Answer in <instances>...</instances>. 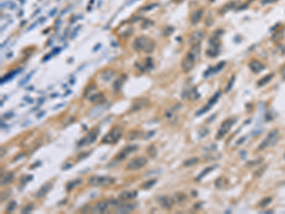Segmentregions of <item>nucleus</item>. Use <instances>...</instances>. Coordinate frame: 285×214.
<instances>
[{
  "mask_svg": "<svg viewBox=\"0 0 285 214\" xmlns=\"http://www.w3.org/2000/svg\"><path fill=\"white\" fill-rule=\"evenodd\" d=\"M147 153L149 154L150 157H152V158H154L156 155H157V150H156V148L154 147V146H150L149 148H147Z\"/></svg>",
  "mask_w": 285,
  "mask_h": 214,
  "instance_id": "34",
  "label": "nucleus"
},
{
  "mask_svg": "<svg viewBox=\"0 0 285 214\" xmlns=\"http://www.w3.org/2000/svg\"><path fill=\"white\" fill-rule=\"evenodd\" d=\"M71 166H72V165H71V164H66V165H64V166H63V168H62V169H63V170H64V169H69V168H71Z\"/></svg>",
  "mask_w": 285,
  "mask_h": 214,
  "instance_id": "51",
  "label": "nucleus"
},
{
  "mask_svg": "<svg viewBox=\"0 0 285 214\" xmlns=\"http://www.w3.org/2000/svg\"><path fill=\"white\" fill-rule=\"evenodd\" d=\"M41 164V163L40 162H37L36 163V164H34V165H32L31 166V169H32V168H35V166H39Z\"/></svg>",
  "mask_w": 285,
  "mask_h": 214,
  "instance_id": "60",
  "label": "nucleus"
},
{
  "mask_svg": "<svg viewBox=\"0 0 285 214\" xmlns=\"http://www.w3.org/2000/svg\"><path fill=\"white\" fill-rule=\"evenodd\" d=\"M215 168H216V166H209V168H206L205 169H203V170L200 173V175H199V176L197 177V180H200V179H201V178H203L207 173H209L210 171H212Z\"/></svg>",
  "mask_w": 285,
  "mask_h": 214,
  "instance_id": "30",
  "label": "nucleus"
},
{
  "mask_svg": "<svg viewBox=\"0 0 285 214\" xmlns=\"http://www.w3.org/2000/svg\"><path fill=\"white\" fill-rule=\"evenodd\" d=\"M147 67L148 68V69H152L153 68V62H152V59L151 58L147 59Z\"/></svg>",
  "mask_w": 285,
  "mask_h": 214,
  "instance_id": "42",
  "label": "nucleus"
},
{
  "mask_svg": "<svg viewBox=\"0 0 285 214\" xmlns=\"http://www.w3.org/2000/svg\"><path fill=\"white\" fill-rule=\"evenodd\" d=\"M204 34H205L204 31H196V32H194L191 35H190L189 43L191 44V45H195V44L201 43V41L203 40V38L204 37Z\"/></svg>",
  "mask_w": 285,
  "mask_h": 214,
  "instance_id": "13",
  "label": "nucleus"
},
{
  "mask_svg": "<svg viewBox=\"0 0 285 214\" xmlns=\"http://www.w3.org/2000/svg\"><path fill=\"white\" fill-rule=\"evenodd\" d=\"M44 115H45V111H42V112H40V113L37 115V118H41V117H43Z\"/></svg>",
  "mask_w": 285,
  "mask_h": 214,
  "instance_id": "58",
  "label": "nucleus"
},
{
  "mask_svg": "<svg viewBox=\"0 0 285 214\" xmlns=\"http://www.w3.org/2000/svg\"><path fill=\"white\" fill-rule=\"evenodd\" d=\"M61 52V48H55V49L52 52V54H56V53L58 54V52Z\"/></svg>",
  "mask_w": 285,
  "mask_h": 214,
  "instance_id": "47",
  "label": "nucleus"
},
{
  "mask_svg": "<svg viewBox=\"0 0 285 214\" xmlns=\"http://www.w3.org/2000/svg\"><path fill=\"white\" fill-rule=\"evenodd\" d=\"M207 132H208V130H207L206 129H201V131H200V135L201 136V137H203V136L205 135Z\"/></svg>",
  "mask_w": 285,
  "mask_h": 214,
  "instance_id": "45",
  "label": "nucleus"
},
{
  "mask_svg": "<svg viewBox=\"0 0 285 214\" xmlns=\"http://www.w3.org/2000/svg\"><path fill=\"white\" fill-rule=\"evenodd\" d=\"M136 206L134 204H126V205H121L117 207L116 212L117 213H129L135 209Z\"/></svg>",
  "mask_w": 285,
  "mask_h": 214,
  "instance_id": "16",
  "label": "nucleus"
},
{
  "mask_svg": "<svg viewBox=\"0 0 285 214\" xmlns=\"http://www.w3.org/2000/svg\"><path fill=\"white\" fill-rule=\"evenodd\" d=\"M219 96H221V93H219H219H217L214 94V96L209 100V102L207 103V105L204 106L203 109H200V111L197 112V116H200L201 114H203L204 112H206L207 111H209V109L212 108V106L215 105V103L219 100Z\"/></svg>",
  "mask_w": 285,
  "mask_h": 214,
  "instance_id": "11",
  "label": "nucleus"
},
{
  "mask_svg": "<svg viewBox=\"0 0 285 214\" xmlns=\"http://www.w3.org/2000/svg\"><path fill=\"white\" fill-rule=\"evenodd\" d=\"M203 10H197L192 13L190 21H191L193 25H196L198 22H200V20L201 19V17H203Z\"/></svg>",
  "mask_w": 285,
  "mask_h": 214,
  "instance_id": "19",
  "label": "nucleus"
},
{
  "mask_svg": "<svg viewBox=\"0 0 285 214\" xmlns=\"http://www.w3.org/2000/svg\"><path fill=\"white\" fill-rule=\"evenodd\" d=\"M233 125H234V119L229 118V119H227V120H225L223 123L221 124V126L219 127L218 132H217V134H216V139L219 140V139H221L222 137H224V136L229 132L231 127H232Z\"/></svg>",
  "mask_w": 285,
  "mask_h": 214,
  "instance_id": "8",
  "label": "nucleus"
},
{
  "mask_svg": "<svg viewBox=\"0 0 285 214\" xmlns=\"http://www.w3.org/2000/svg\"><path fill=\"white\" fill-rule=\"evenodd\" d=\"M15 8H16V5L14 4V3H13V4H11V6H10V9H11V10H14V9H15Z\"/></svg>",
  "mask_w": 285,
  "mask_h": 214,
  "instance_id": "59",
  "label": "nucleus"
},
{
  "mask_svg": "<svg viewBox=\"0 0 285 214\" xmlns=\"http://www.w3.org/2000/svg\"><path fill=\"white\" fill-rule=\"evenodd\" d=\"M133 49L137 52H145V53H150L155 49V43L149 38L145 36L137 37L133 42Z\"/></svg>",
  "mask_w": 285,
  "mask_h": 214,
  "instance_id": "2",
  "label": "nucleus"
},
{
  "mask_svg": "<svg viewBox=\"0 0 285 214\" xmlns=\"http://www.w3.org/2000/svg\"><path fill=\"white\" fill-rule=\"evenodd\" d=\"M100 133V129L98 127H95V129H92L90 131H88V133L85 137H83L81 140H80L78 143H77V147L78 148H81L83 146H86V145H90L92 144L93 142L96 141V139L98 137Z\"/></svg>",
  "mask_w": 285,
  "mask_h": 214,
  "instance_id": "6",
  "label": "nucleus"
},
{
  "mask_svg": "<svg viewBox=\"0 0 285 214\" xmlns=\"http://www.w3.org/2000/svg\"><path fill=\"white\" fill-rule=\"evenodd\" d=\"M206 54L210 57H216L219 54V45L210 46V49L206 50Z\"/></svg>",
  "mask_w": 285,
  "mask_h": 214,
  "instance_id": "25",
  "label": "nucleus"
},
{
  "mask_svg": "<svg viewBox=\"0 0 285 214\" xmlns=\"http://www.w3.org/2000/svg\"><path fill=\"white\" fill-rule=\"evenodd\" d=\"M198 162H199V158L194 157V158H190V159L185 160V161L183 162V165H185V166H191L196 165Z\"/></svg>",
  "mask_w": 285,
  "mask_h": 214,
  "instance_id": "31",
  "label": "nucleus"
},
{
  "mask_svg": "<svg viewBox=\"0 0 285 214\" xmlns=\"http://www.w3.org/2000/svg\"><path fill=\"white\" fill-rule=\"evenodd\" d=\"M272 78H273V74H268V75L264 76L262 79L260 80V81L258 82V84H259V86H263V85L267 84Z\"/></svg>",
  "mask_w": 285,
  "mask_h": 214,
  "instance_id": "32",
  "label": "nucleus"
},
{
  "mask_svg": "<svg viewBox=\"0 0 285 214\" xmlns=\"http://www.w3.org/2000/svg\"><path fill=\"white\" fill-rule=\"evenodd\" d=\"M52 184L50 182H47L46 184H44V185L37 190V192L35 193V197L36 198H43L44 196H46L48 193H49V191L52 189Z\"/></svg>",
  "mask_w": 285,
  "mask_h": 214,
  "instance_id": "14",
  "label": "nucleus"
},
{
  "mask_svg": "<svg viewBox=\"0 0 285 214\" xmlns=\"http://www.w3.org/2000/svg\"><path fill=\"white\" fill-rule=\"evenodd\" d=\"M100 48H101V44L99 43V44H97V45H96V47H94V48H93V50H94V52H96V50H99Z\"/></svg>",
  "mask_w": 285,
  "mask_h": 214,
  "instance_id": "57",
  "label": "nucleus"
},
{
  "mask_svg": "<svg viewBox=\"0 0 285 214\" xmlns=\"http://www.w3.org/2000/svg\"><path fill=\"white\" fill-rule=\"evenodd\" d=\"M56 11H57V9H56V8H54V9H52V11H50V16H54V14H55V13H56Z\"/></svg>",
  "mask_w": 285,
  "mask_h": 214,
  "instance_id": "48",
  "label": "nucleus"
},
{
  "mask_svg": "<svg viewBox=\"0 0 285 214\" xmlns=\"http://www.w3.org/2000/svg\"><path fill=\"white\" fill-rule=\"evenodd\" d=\"M276 1H278V0H262V4H271Z\"/></svg>",
  "mask_w": 285,
  "mask_h": 214,
  "instance_id": "46",
  "label": "nucleus"
},
{
  "mask_svg": "<svg viewBox=\"0 0 285 214\" xmlns=\"http://www.w3.org/2000/svg\"><path fill=\"white\" fill-rule=\"evenodd\" d=\"M33 73H34V70L31 71V72H29V73L28 74V75H27V76L25 77V78H24V79L22 80L21 82H20V84H19V86H20V87H22V86L26 85L27 83H28V82L29 81V80H31V76H32V74H33Z\"/></svg>",
  "mask_w": 285,
  "mask_h": 214,
  "instance_id": "33",
  "label": "nucleus"
},
{
  "mask_svg": "<svg viewBox=\"0 0 285 214\" xmlns=\"http://www.w3.org/2000/svg\"><path fill=\"white\" fill-rule=\"evenodd\" d=\"M249 68H250L251 70L254 71L255 73H259L260 71L264 70L265 66L258 60H252L250 63H249Z\"/></svg>",
  "mask_w": 285,
  "mask_h": 214,
  "instance_id": "15",
  "label": "nucleus"
},
{
  "mask_svg": "<svg viewBox=\"0 0 285 214\" xmlns=\"http://www.w3.org/2000/svg\"><path fill=\"white\" fill-rule=\"evenodd\" d=\"M157 184V179H151V180H148V181H145L140 186V188L142 189H151L154 185Z\"/></svg>",
  "mask_w": 285,
  "mask_h": 214,
  "instance_id": "27",
  "label": "nucleus"
},
{
  "mask_svg": "<svg viewBox=\"0 0 285 214\" xmlns=\"http://www.w3.org/2000/svg\"><path fill=\"white\" fill-rule=\"evenodd\" d=\"M52 55H53L52 53V54H48V55H46L45 57L43 58V62H46V61L48 60V59H50V57H52Z\"/></svg>",
  "mask_w": 285,
  "mask_h": 214,
  "instance_id": "55",
  "label": "nucleus"
},
{
  "mask_svg": "<svg viewBox=\"0 0 285 214\" xmlns=\"http://www.w3.org/2000/svg\"><path fill=\"white\" fill-rule=\"evenodd\" d=\"M25 155H26L25 153H22V154H20V155H18V156H17V157H15V158L13 159V162H16V161H18V160L22 159L23 157H25Z\"/></svg>",
  "mask_w": 285,
  "mask_h": 214,
  "instance_id": "44",
  "label": "nucleus"
},
{
  "mask_svg": "<svg viewBox=\"0 0 285 214\" xmlns=\"http://www.w3.org/2000/svg\"><path fill=\"white\" fill-rule=\"evenodd\" d=\"M153 25V22L152 21H150V20H147V21H145L144 23H142V28H148V27H150V26H152Z\"/></svg>",
  "mask_w": 285,
  "mask_h": 214,
  "instance_id": "41",
  "label": "nucleus"
},
{
  "mask_svg": "<svg viewBox=\"0 0 285 214\" xmlns=\"http://www.w3.org/2000/svg\"><path fill=\"white\" fill-rule=\"evenodd\" d=\"M124 80H126V75H122V76L119 77L116 81L114 82L113 89H114L115 91H118L122 88V86H123V83L124 82Z\"/></svg>",
  "mask_w": 285,
  "mask_h": 214,
  "instance_id": "23",
  "label": "nucleus"
},
{
  "mask_svg": "<svg viewBox=\"0 0 285 214\" xmlns=\"http://www.w3.org/2000/svg\"><path fill=\"white\" fill-rule=\"evenodd\" d=\"M117 205H118V201L114 200V199H111V200L99 201L94 206L93 209H92V212L93 213H105L110 207L117 206Z\"/></svg>",
  "mask_w": 285,
  "mask_h": 214,
  "instance_id": "5",
  "label": "nucleus"
},
{
  "mask_svg": "<svg viewBox=\"0 0 285 214\" xmlns=\"http://www.w3.org/2000/svg\"><path fill=\"white\" fill-rule=\"evenodd\" d=\"M81 183H82V180L81 179H75V180H73V181H70V182L67 183L66 189H67L68 191H70V190L75 188L76 186L81 185Z\"/></svg>",
  "mask_w": 285,
  "mask_h": 214,
  "instance_id": "26",
  "label": "nucleus"
},
{
  "mask_svg": "<svg viewBox=\"0 0 285 214\" xmlns=\"http://www.w3.org/2000/svg\"><path fill=\"white\" fill-rule=\"evenodd\" d=\"M281 76H282L283 79H285V65L282 67V69H281Z\"/></svg>",
  "mask_w": 285,
  "mask_h": 214,
  "instance_id": "53",
  "label": "nucleus"
},
{
  "mask_svg": "<svg viewBox=\"0 0 285 214\" xmlns=\"http://www.w3.org/2000/svg\"><path fill=\"white\" fill-rule=\"evenodd\" d=\"M137 150H138V146L137 145L126 146V147H124L123 150H120V152L117 154L114 160H116V161H123V160L126 159L129 154H131L132 152H134V151H136Z\"/></svg>",
  "mask_w": 285,
  "mask_h": 214,
  "instance_id": "10",
  "label": "nucleus"
},
{
  "mask_svg": "<svg viewBox=\"0 0 285 214\" xmlns=\"http://www.w3.org/2000/svg\"><path fill=\"white\" fill-rule=\"evenodd\" d=\"M5 148H1V157H3V155H5Z\"/></svg>",
  "mask_w": 285,
  "mask_h": 214,
  "instance_id": "61",
  "label": "nucleus"
},
{
  "mask_svg": "<svg viewBox=\"0 0 285 214\" xmlns=\"http://www.w3.org/2000/svg\"><path fill=\"white\" fill-rule=\"evenodd\" d=\"M16 207V202L15 201H11L10 204H9V206L7 207V212H11V211H13L14 209Z\"/></svg>",
  "mask_w": 285,
  "mask_h": 214,
  "instance_id": "36",
  "label": "nucleus"
},
{
  "mask_svg": "<svg viewBox=\"0 0 285 214\" xmlns=\"http://www.w3.org/2000/svg\"><path fill=\"white\" fill-rule=\"evenodd\" d=\"M79 29H80V26H79V27H77L76 29H74V32H73V34H71V38H73L74 36H75L76 34H77V32H78V30H79Z\"/></svg>",
  "mask_w": 285,
  "mask_h": 214,
  "instance_id": "54",
  "label": "nucleus"
},
{
  "mask_svg": "<svg viewBox=\"0 0 285 214\" xmlns=\"http://www.w3.org/2000/svg\"><path fill=\"white\" fill-rule=\"evenodd\" d=\"M157 6H158V4L157 3H153V4H150V5H148V6H145V7H144L142 9V11H151V10H153L154 8H156Z\"/></svg>",
  "mask_w": 285,
  "mask_h": 214,
  "instance_id": "37",
  "label": "nucleus"
},
{
  "mask_svg": "<svg viewBox=\"0 0 285 214\" xmlns=\"http://www.w3.org/2000/svg\"><path fill=\"white\" fill-rule=\"evenodd\" d=\"M95 89H96V87H95L94 85H90V86H88V88L87 90H86V91H85V93H84V96H87V95H88V93H91V91H94Z\"/></svg>",
  "mask_w": 285,
  "mask_h": 214,
  "instance_id": "40",
  "label": "nucleus"
},
{
  "mask_svg": "<svg viewBox=\"0 0 285 214\" xmlns=\"http://www.w3.org/2000/svg\"><path fill=\"white\" fill-rule=\"evenodd\" d=\"M147 164V158H145V157H136L126 165V169L127 170H137V169L144 168Z\"/></svg>",
  "mask_w": 285,
  "mask_h": 214,
  "instance_id": "9",
  "label": "nucleus"
},
{
  "mask_svg": "<svg viewBox=\"0 0 285 214\" xmlns=\"http://www.w3.org/2000/svg\"><path fill=\"white\" fill-rule=\"evenodd\" d=\"M158 202L160 204V206L164 209H169L172 207V200L167 196H161V197L158 198Z\"/></svg>",
  "mask_w": 285,
  "mask_h": 214,
  "instance_id": "17",
  "label": "nucleus"
},
{
  "mask_svg": "<svg viewBox=\"0 0 285 214\" xmlns=\"http://www.w3.org/2000/svg\"><path fill=\"white\" fill-rule=\"evenodd\" d=\"M31 180H32V176H31V175H24V176L21 177V183L22 184L29 183Z\"/></svg>",
  "mask_w": 285,
  "mask_h": 214,
  "instance_id": "39",
  "label": "nucleus"
},
{
  "mask_svg": "<svg viewBox=\"0 0 285 214\" xmlns=\"http://www.w3.org/2000/svg\"><path fill=\"white\" fill-rule=\"evenodd\" d=\"M154 134H155V131H154V130H153V131L148 132L147 134V137H145V138H147V139H149V138L152 137V136H153Z\"/></svg>",
  "mask_w": 285,
  "mask_h": 214,
  "instance_id": "49",
  "label": "nucleus"
},
{
  "mask_svg": "<svg viewBox=\"0 0 285 214\" xmlns=\"http://www.w3.org/2000/svg\"><path fill=\"white\" fill-rule=\"evenodd\" d=\"M278 141V130H273L267 135L266 139L260 146V150H265V148L272 147Z\"/></svg>",
  "mask_w": 285,
  "mask_h": 214,
  "instance_id": "7",
  "label": "nucleus"
},
{
  "mask_svg": "<svg viewBox=\"0 0 285 214\" xmlns=\"http://www.w3.org/2000/svg\"><path fill=\"white\" fill-rule=\"evenodd\" d=\"M173 27H170V26H168V27H166V28L164 30V35H165V36H169L170 34H173Z\"/></svg>",
  "mask_w": 285,
  "mask_h": 214,
  "instance_id": "35",
  "label": "nucleus"
},
{
  "mask_svg": "<svg viewBox=\"0 0 285 214\" xmlns=\"http://www.w3.org/2000/svg\"><path fill=\"white\" fill-rule=\"evenodd\" d=\"M11 56H13V52H10V54H8L7 57L9 58V57H11Z\"/></svg>",
  "mask_w": 285,
  "mask_h": 214,
  "instance_id": "63",
  "label": "nucleus"
},
{
  "mask_svg": "<svg viewBox=\"0 0 285 214\" xmlns=\"http://www.w3.org/2000/svg\"><path fill=\"white\" fill-rule=\"evenodd\" d=\"M13 178H14L13 172H8L4 177H1V185L3 186V185H7V184L11 183Z\"/></svg>",
  "mask_w": 285,
  "mask_h": 214,
  "instance_id": "24",
  "label": "nucleus"
},
{
  "mask_svg": "<svg viewBox=\"0 0 285 214\" xmlns=\"http://www.w3.org/2000/svg\"><path fill=\"white\" fill-rule=\"evenodd\" d=\"M70 8H68L67 10H64V11H62V13H61V15H63V14H64V13H66L68 11H70Z\"/></svg>",
  "mask_w": 285,
  "mask_h": 214,
  "instance_id": "62",
  "label": "nucleus"
},
{
  "mask_svg": "<svg viewBox=\"0 0 285 214\" xmlns=\"http://www.w3.org/2000/svg\"><path fill=\"white\" fill-rule=\"evenodd\" d=\"M234 80H235V77H233V78L230 80V82L228 83V84H229V85L227 86V88H226V91H229L231 90V88H232V86H233V83H234Z\"/></svg>",
  "mask_w": 285,
  "mask_h": 214,
  "instance_id": "43",
  "label": "nucleus"
},
{
  "mask_svg": "<svg viewBox=\"0 0 285 214\" xmlns=\"http://www.w3.org/2000/svg\"><path fill=\"white\" fill-rule=\"evenodd\" d=\"M104 98V94L101 93H97L93 95H91L90 97V102H99Z\"/></svg>",
  "mask_w": 285,
  "mask_h": 214,
  "instance_id": "29",
  "label": "nucleus"
},
{
  "mask_svg": "<svg viewBox=\"0 0 285 214\" xmlns=\"http://www.w3.org/2000/svg\"><path fill=\"white\" fill-rule=\"evenodd\" d=\"M26 23V21H22V24H21V26H23L24 25V24H25Z\"/></svg>",
  "mask_w": 285,
  "mask_h": 214,
  "instance_id": "64",
  "label": "nucleus"
},
{
  "mask_svg": "<svg viewBox=\"0 0 285 214\" xmlns=\"http://www.w3.org/2000/svg\"><path fill=\"white\" fill-rule=\"evenodd\" d=\"M108 105H100V106H97V107H95L94 109H92L91 111H90V113H88V115H90V117H97V116H99V115L102 113L103 111H105L106 109H108Z\"/></svg>",
  "mask_w": 285,
  "mask_h": 214,
  "instance_id": "18",
  "label": "nucleus"
},
{
  "mask_svg": "<svg viewBox=\"0 0 285 214\" xmlns=\"http://www.w3.org/2000/svg\"><path fill=\"white\" fill-rule=\"evenodd\" d=\"M138 196V191L135 189H128V190H123L120 194H119V198L121 200L127 201V200H133Z\"/></svg>",
  "mask_w": 285,
  "mask_h": 214,
  "instance_id": "12",
  "label": "nucleus"
},
{
  "mask_svg": "<svg viewBox=\"0 0 285 214\" xmlns=\"http://www.w3.org/2000/svg\"><path fill=\"white\" fill-rule=\"evenodd\" d=\"M142 133L139 130H131V131L128 132L127 134V139L128 140H135V139H138L139 137H141Z\"/></svg>",
  "mask_w": 285,
  "mask_h": 214,
  "instance_id": "28",
  "label": "nucleus"
},
{
  "mask_svg": "<svg viewBox=\"0 0 285 214\" xmlns=\"http://www.w3.org/2000/svg\"><path fill=\"white\" fill-rule=\"evenodd\" d=\"M20 71H22V69H17L15 70H13L11 72H9L8 74H6L4 77H2L1 78V85H3L4 83L9 81V80H11V78H13V77L15 76L17 73H19Z\"/></svg>",
  "mask_w": 285,
  "mask_h": 214,
  "instance_id": "21",
  "label": "nucleus"
},
{
  "mask_svg": "<svg viewBox=\"0 0 285 214\" xmlns=\"http://www.w3.org/2000/svg\"><path fill=\"white\" fill-rule=\"evenodd\" d=\"M201 52V46L200 43L192 45L191 50H189V52L185 56V58L183 59L182 62V69L185 72H189L195 66L196 59L198 58V56L200 55Z\"/></svg>",
  "mask_w": 285,
  "mask_h": 214,
  "instance_id": "1",
  "label": "nucleus"
},
{
  "mask_svg": "<svg viewBox=\"0 0 285 214\" xmlns=\"http://www.w3.org/2000/svg\"><path fill=\"white\" fill-rule=\"evenodd\" d=\"M122 135H123V129L121 127L115 126L112 127L110 131H108L104 136L102 139V143L103 144H108V145L115 144V143H117L120 140Z\"/></svg>",
  "mask_w": 285,
  "mask_h": 214,
  "instance_id": "3",
  "label": "nucleus"
},
{
  "mask_svg": "<svg viewBox=\"0 0 285 214\" xmlns=\"http://www.w3.org/2000/svg\"><path fill=\"white\" fill-rule=\"evenodd\" d=\"M36 25H37V22L33 23V24H32L31 26H29V28H28V30H27V32H29V31H31L32 29H33V28H35V27H36Z\"/></svg>",
  "mask_w": 285,
  "mask_h": 214,
  "instance_id": "50",
  "label": "nucleus"
},
{
  "mask_svg": "<svg viewBox=\"0 0 285 214\" xmlns=\"http://www.w3.org/2000/svg\"><path fill=\"white\" fill-rule=\"evenodd\" d=\"M13 112H9V113H6L4 115V118H11V117H13Z\"/></svg>",
  "mask_w": 285,
  "mask_h": 214,
  "instance_id": "52",
  "label": "nucleus"
},
{
  "mask_svg": "<svg viewBox=\"0 0 285 214\" xmlns=\"http://www.w3.org/2000/svg\"><path fill=\"white\" fill-rule=\"evenodd\" d=\"M90 185L93 186H106L109 185H113L115 183V179L110 176H101V175H94L91 176L88 180Z\"/></svg>",
  "mask_w": 285,
  "mask_h": 214,
  "instance_id": "4",
  "label": "nucleus"
},
{
  "mask_svg": "<svg viewBox=\"0 0 285 214\" xmlns=\"http://www.w3.org/2000/svg\"><path fill=\"white\" fill-rule=\"evenodd\" d=\"M62 106H65V104L64 103H62V104H59V105H56L54 108H53V109H60L62 108Z\"/></svg>",
  "mask_w": 285,
  "mask_h": 214,
  "instance_id": "56",
  "label": "nucleus"
},
{
  "mask_svg": "<svg viewBox=\"0 0 285 214\" xmlns=\"http://www.w3.org/2000/svg\"><path fill=\"white\" fill-rule=\"evenodd\" d=\"M224 66H225L224 62H221L219 64H218V66H216L214 68H210L209 70H207L205 71V73H204V77H208L209 75H211L212 73H216V72H218V71L221 70L222 68H223Z\"/></svg>",
  "mask_w": 285,
  "mask_h": 214,
  "instance_id": "20",
  "label": "nucleus"
},
{
  "mask_svg": "<svg viewBox=\"0 0 285 214\" xmlns=\"http://www.w3.org/2000/svg\"><path fill=\"white\" fill-rule=\"evenodd\" d=\"M32 209H33V205L31 204V205H28V206H26L24 209H22V213H29V212H31L32 211Z\"/></svg>",
  "mask_w": 285,
  "mask_h": 214,
  "instance_id": "38",
  "label": "nucleus"
},
{
  "mask_svg": "<svg viewBox=\"0 0 285 214\" xmlns=\"http://www.w3.org/2000/svg\"><path fill=\"white\" fill-rule=\"evenodd\" d=\"M115 75V72L112 70H106L103 71L102 73V79L104 80L105 82H108L113 78V76Z\"/></svg>",
  "mask_w": 285,
  "mask_h": 214,
  "instance_id": "22",
  "label": "nucleus"
}]
</instances>
